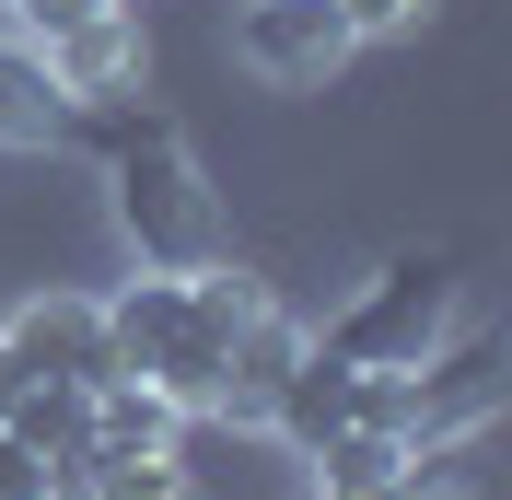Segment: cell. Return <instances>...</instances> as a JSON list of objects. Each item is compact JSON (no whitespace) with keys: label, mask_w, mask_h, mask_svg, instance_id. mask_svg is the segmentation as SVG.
Returning <instances> with one entry per match:
<instances>
[{"label":"cell","mask_w":512,"mask_h":500,"mask_svg":"<svg viewBox=\"0 0 512 500\" xmlns=\"http://www.w3.org/2000/svg\"><path fill=\"white\" fill-rule=\"evenodd\" d=\"M0 431L24 442V454H47V466H70V454L94 442V384H47V373H35L24 396L0 407Z\"/></svg>","instance_id":"9"},{"label":"cell","mask_w":512,"mask_h":500,"mask_svg":"<svg viewBox=\"0 0 512 500\" xmlns=\"http://www.w3.org/2000/svg\"><path fill=\"white\" fill-rule=\"evenodd\" d=\"M443 314H454L443 256H396V268H373V291H361V303L338 314V326H326L315 349H338V361H373V373H396V361H431Z\"/></svg>","instance_id":"3"},{"label":"cell","mask_w":512,"mask_h":500,"mask_svg":"<svg viewBox=\"0 0 512 500\" xmlns=\"http://www.w3.org/2000/svg\"><path fill=\"white\" fill-rule=\"evenodd\" d=\"M303 326H291L280 303H256L245 314V338H233V361H222V419H268V396H280V373L303 361Z\"/></svg>","instance_id":"7"},{"label":"cell","mask_w":512,"mask_h":500,"mask_svg":"<svg viewBox=\"0 0 512 500\" xmlns=\"http://www.w3.org/2000/svg\"><path fill=\"white\" fill-rule=\"evenodd\" d=\"M175 431H187V407L152 396L140 373H105L94 384V442L105 454H175Z\"/></svg>","instance_id":"10"},{"label":"cell","mask_w":512,"mask_h":500,"mask_svg":"<svg viewBox=\"0 0 512 500\" xmlns=\"http://www.w3.org/2000/svg\"><path fill=\"white\" fill-rule=\"evenodd\" d=\"M338 12H350V35H408L431 0H338Z\"/></svg>","instance_id":"12"},{"label":"cell","mask_w":512,"mask_h":500,"mask_svg":"<svg viewBox=\"0 0 512 500\" xmlns=\"http://www.w3.org/2000/svg\"><path fill=\"white\" fill-rule=\"evenodd\" d=\"M0 12H12V24L35 35V47H47V35H70L82 12H105V0H0Z\"/></svg>","instance_id":"11"},{"label":"cell","mask_w":512,"mask_h":500,"mask_svg":"<svg viewBox=\"0 0 512 500\" xmlns=\"http://www.w3.org/2000/svg\"><path fill=\"white\" fill-rule=\"evenodd\" d=\"M35 59H47V82H59V94H128L152 47H140V12H128V0H105V12H82L70 35H47Z\"/></svg>","instance_id":"6"},{"label":"cell","mask_w":512,"mask_h":500,"mask_svg":"<svg viewBox=\"0 0 512 500\" xmlns=\"http://www.w3.org/2000/svg\"><path fill=\"white\" fill-rule=\"evenodd\" d=\"M12 361L47 384H105L117 373V338H105V303H82V291H35V303H12Z\"/></svg>","instance_id":"5"},{"label":"cell","mask_w":512,"mask_h":500,"mask_svg":"<svg viewBox=\"0 0 512 500\" xmlns=\"http://www.w3.org/2000/svg\"><path fill=\"white\" fill-rule=\"evenodd\" d=\"M59 128H70V94L47 82V59H35V47H12V35H0V152H47Z\"/></svg>","instance_id":"8"},{"label":"cell","mask_w":512,"mask_h":500,"mask_svg":"<svg viewBox=\"0 0 512 500\" xmlns=\"http://www.w3.org/2000/svg\"><path fill=\"white\" fill-rule=\"evenodd\" d=\"M245 314H256V280H233L210 256V268H140L105 303V338H117V373H140L152 396L198 419V407H222V361L245 338Z\"/></svg>","instance_id":"1"},{"label":"cell","mask_w":512,"mask_h":500,"mask_svg":"<svg viewBox=\"0 0 512 500\" xmlns=\"http://www.w3.org/2000/svg\"><path fill=\"white\" fill-rule=\"evenodd\" d=\"M0 500H47V454H24L12 431H0Z\"/></svg>","instance_id":"13"},{"label":"cell","mask_w":512,"mask_h":500,"mask_svg":"<svg viewBox=\"0 0 512 500\" xmlns=\"http://www.w3.org/2000/svg\"><path fill=\"white\" fill-rule=\"evenodd\" d=\"M105 210H117L128 256L140 268H210L222 256V210H210V175L163 117L105 128Z\"/></svg>","instance_id":"2"},{"label":"cell","mask_w":512,"mask_h":500,"mask_svg":"<svg viewBox=\"0 0 512 500\" xmlns=\"http://www.w3.org/2000/svg\"><path fill=\"white\" fill-rule=\"evenodd\" d=\"M350 47L361 35H350L338 0H245V12H233V59H245L256 82H280V94H315Z\"/></svg>","instance_id":"4"},{"label":"cell","mask_w":512,"mask_h":500,"mask_svg":"<svg viewBox=\"0 0 512 500\" xmlns=\"http://www.w3.org/2000/svg\"><path fill=\"white\" fill-rule=\"evenodd\" d=\"M24 384H35V373H24V361H12V338H0V407L24 396Z\"/></svg>","instance_id":"14"}]
</instances>
